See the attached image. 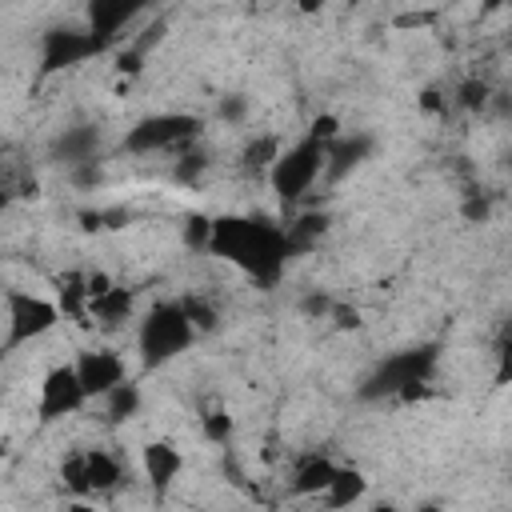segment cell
Segmentation results:
<instances>
[{
  "mask_svg": "<svg viewBox=\"0 0 512 512\" xmlns=\"http://www.w3.org/2000/svg\"><path fill=\"white\" fill-rule=\"evenodd\" d=\"M212 248L224 252V260L248 268L252 276L256 272H276L280 260H284V252H288V244H284V236L276 228H268L260 220H240V216L216 220Z\"/></svg>",
  "mask_w": 512,
  "mask_h": 512,
  "instance_id": "6da1fadb",
  "label": "cell"
},
{
  "mask_svg": "<svg viewBox=\"0 0 512 512\" xmlns=\"http://www.w3.org/2000/svg\"><path fill=\"white\" fill-rule=\"evenodd\" d=\"M60 480L72 496L80 500H100V496H112L124 488L128 480V464L116 448L108 444H84V448H72L60 464Z\"/></svg>",
  "mask_w": 512,
  "mask_h": 512,
  "instance_id": "7a4b0ae2",
  "label": "cell"
},
{
  "mask_svg": "<svg viewBox=\"0 0 512 512\" xmlns=\"http://www.w3.org/2000/svg\"><path fill=\"white\" fill-rule=\"evenodd\" d=\"M192 340H196V328H192V320H188V312H184L180 300L152 304L140 316V324H136V348H140V360L148 368L176 360L180 352L192 348Z\"/></svg>",
  "mask_w": 512,
  "mask_h": 512,
  "instance_id": "3957f363",
  "label": "cell"
},
{
  "mask_svg": "<svg viewBox=\"0 0 512 512\" xmlns=\"http://www.w3.org/2000/svg\"><path fill=\"white\" fill-rule=\"evenodd\" d=\"M324 168H328V144H320V140L304 136L300 144L284 148V156L276 160V168H272L268 184H272L284 200H300V196H304V192L324 176Z\"/></svg>",
  "mask_w": 512,
  "mask_h": 512,
  "instance_id": "277c9868",
  "label": "cell"
},
{
  "mask_svg": "<svg viewBox=\"0 0 512 512\" xmlns=\"http://www.w3.org/2000/svg\"><path fill=\"white\" fill-rule=\"evenodd\" d=\"M4 324H8V348H16L20 340H36L44 332H52L60 324V300H44L36 292L24 288H8L4 296Z\"/></svg>",
  "mask_w": 512,
  "mask_h": 512,
  "instance_id": "5b68a950",
  "label": "cell"
},
{
  "mask_svg": "<svg viewBox=\"0 0 512 512\" xmlns=\"http://www.w3.org/2000/svg\"><path fill=\"white\" fill-rule=\"evenodd\" d=\"M84 404H92V400H88V392H84V384L76 376V364H52L40 376V384H36V412H40V420H68Z\"/></svg>",
  "mask_w": 512,
  "mask_h": 512,
  "instance_id": "8992f818",
  "label": "cell"
},
{
  "mask_svg": "<svg viewBox=\"0 0 512 512\" xmlns=\"http://www.w3.org/2000/svg\"><path fill=\"white\" fill-rule=\"evenodd\" d=\"M72 364H76V376H80L88 400H104L108 392H116L128 380V364L116 348H88Z\"/></svg>",
  "mask_w": 512,
  "mask_h": 512,
  "instance_id": "52a82bcc",
  "label": "cell"
},
{
  "mask_svg": "<svg viewBox=\"0 0 512 512\" xmlns=\"http://www.w3.org/2000/svg\"><path fill=\"white\" fill-rule=\"evenodd\" d=\"M140 472L152 488H168L180 480L184 472V452L172 444V440H148L140 448Z\"/></svg>",
  "mask_w": 512,
  "mask_h": 512,
  "instance_id": "ba28073f",
  "label": "cell"
},
{
  "mask_svg": "<svg viewBox=\"0 0 512 512\" xmlns=\"http://www.w3.org/2000/svg\"><path fill=\"white\" fill-rule=\"evenodd\" d=\"M336 460H328V456H320V452H304V456H296L292 460V492L296 496H308V500H320L324 496V488L332 484V476H336Z\"/></svg>",
  "mask_w": 512,
  "mask_h": 512,
  "instance_id": "9c48e42d",
  "label": "cell"
},
{
  "mask_svg": "<svg viewBox=\"0 0 512 512\" xmlns=\"http://www.w3.org/2000/svg\"><path fill=\"white\" fill-rule=\"evenodd\" d=\"M364 496H368V480H364V472L352 468V464H340L336 476H332V484L324 488V496H320L316 504H320L324 512H348V508H356Z\"/></svg>",
  "mask_w": 512,
  "mask_h": 512,
  "instance_id": "30bf717a",
  "label": "cell"
},
{
  "mask_svg": "<svg viewBox=\"0 0 512 512\" xmlns=\"http://www.w3.org/2000/svg\"><path fill=\"white\" fill-rule=\"evenodd\" d=\"M100 408H104L108 420H132V416L140 412V388H136L132 380H124L116 392H108V396L100 400Z\"/></svg>",
  "mask_w": 512,
  "mask_h": 512,
  "instance_id": "8fae6325",
  "label": "cell"
},
{
  "mask_svg": "<svg viewBox=\"0 0 512 512\" xmlns=\"http://www.w3.org/2000/svg\"><path fill=\"white\" fill-rule=\"evenodd\" d=\"M200 428H204V436H208L212 444H224V440L232 436V416L220 412V408H212V412L200 416Z\"/></svg>",
  "mask_w": 512,
  "mask_h": 512,
  "instance_id": "7c38bea8",
  "label": "cell"
},
{
  "mask_svg": "<svg viewBox=\"0 0 512 512\" xmlns=\"http://www.w3.org/2000/svg\"><path fill=\"white\" fill-rule=\"evenodd\" d=\"M496 384H512V332L496 344Z\"/></svg>",
  "mask_w": 512,
  "mask_h": 512,
  "instance_id": "4fadbf2b",
  "label": "cell"
},
{
  "mask_svg": "<svg viewBox=\"0 0 512 512\" xmlns=\"http://www.w3.org/2000/svg\"><path fill=\"white\" fill-rule=\"evenodd\" d=\"M64 512H104L96 500H80V496H72L68 504H64Z\"/></svg>",
  "mask_w": 512,
  "mask_h": 512,
  "instance_id": "5bb4252c",
  "label": "cell"
},
{
  "mask_svg": "<svg viewBox=\"0 0 512 512\" xmlns=\"http://www.w3.org/2000/svg\"><path fill=\"white\" fill-rule=\"evenodd\" d=\"M368 512H400V508H396V504H392V500H376V504H372V508H368Z\"/></svg>",
  "mask_w": 512,
  "mask_h": 512,
  "instance_id": "9a60e30c",
  "label": "cell"
},
{
  "mask_svg": "<svg viewBox=\"0 0 512 512\" xmlns=\"http://www.w3.org/2000/svg\"><path fill=\"white\" fill-rule=\"evenodd\" d=\"M416 512H444V508H440V504H420Z\"/></svg>",
  "mask_w": 512,
  "mask_h": 512,
  "instance_id": "2e32d148",
  "label": "cell"
}]
</instances>
